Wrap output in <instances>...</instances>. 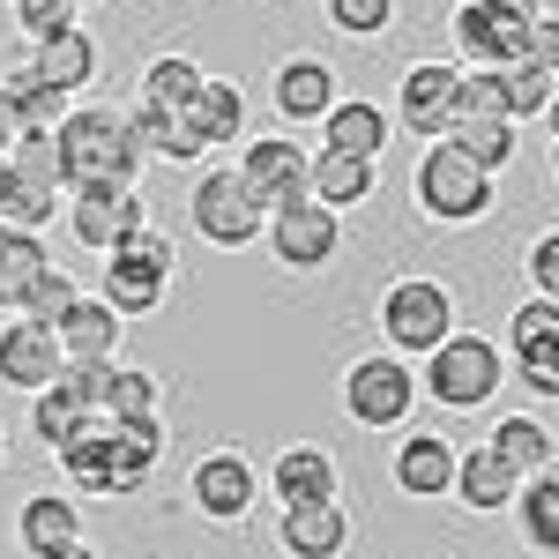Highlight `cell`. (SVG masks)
<instances>
[{
  "instance_id": "8",
  "label": "cell",
  "mask_w": 559,
  "mask_h": 559,
  "mask_svg": "<svg viewBox=\"0 0 559 559\" xmlns=\"http://www.w3.org/2000/svg\"><path fill=\"white\" fill-rule=\"evenodd\" d=\"M261 239L284 269H329L344 247V216L321 210V202H284V210L261 216Z\"/></svg>"
},
{
  "instance_id": "41",
  "label": "cell",
  "mask_w": 559,
  "mask_h": 559,
  "mask_svg": "<svg viewBox=\"0 0 559 559\" xmlns=\"http://www.w3.org/2000/svg\"><path fill=\"white\" fill-rule=\"evenodd\" d=\"M75 0H15V31L31 45H45V38H60V31H75Z\"/></svg>"
},
{
  "instance_id": "6",
  "label": "cell",
  "mask_w": 559,
  "mask_h": 559,
  "mask_svg": "<svg viewBox=\"0 0 559 559\" xmlns=\"http://www.w3.org/2000/svg\"><path fill=\"white\" fill-rule=\"evenodd\" d=\"M530 31H537L530 0H463L455 8V52L471 68H515V60H530Z\"/></svg>"
},
{
  "instance_id": "45",
  "label": "cell",
  "mask_w": 559,
  "mask_h": 559,
  "mask_svg": "<svg viewBox=\"0 0 559 559\" xmlns=\"http://www.w3.org/2000/svg\"><path fill=\"white\" fill-rule=\"evenodd\" d=\"M15 134H23V120H15V97H8V83H0V157L15 150Z\"/></svg>"
},
{
  "instance_id": "46",
  "label": "cell",
  "mask_w": 559,
  "mask_h": 559,
  "mask_svg": "<svg viewBox=\"0 0 559 559\" xmlns=\"http://www.w3.org/2000/svg\"><path fill=\"white\" fill-rule=\"evenodd\" d=\"M52 559H97V552H90V545H68V552H52Z\"/></svg>"
},
{
  "instance_id": "40",
  "label": "cell",
  "mask_w": 559,
  "mask_h": 559,
  "mask_svg": "<svg viewBox=\"0 0 559 559\" xmlns=\"http://www.w3.org/2000/svg\"><path fill=\"white\" fill-rule=\"evenodd\" d=\"M75 299H83V292H75V276H68V269H45L38 284L23 292L15 313H23V321H38V329H60V313H68Z\"/></svg>"
},
{
  "instance_id": "7",
  "label": "cell",
  "mask_w": 559,
  "mask_h": 559,
  "mask_svg": "<svg viewBox=\"0 0 559 559\" xmlns=\"http://www.w3.org/2000/svg\"><path fill=\"white\" fill-rule=\"evenodd\" d=\"M187 210H194V231H202L210 247H224V254H239V247H254V239H261V210H254L247 179L231 173V165H216V173L194 179Z\"/></svg>"
},
{
  "instance_id": "21",
  "label": "cell",
  "mask_w": 559,
  "mask_h": 559,
  "mask_svg": "<svg viewBox=\"0 0 559 559\" xmlns=\"http://www.w3.org/2000/svg\"><path fill=\"white\" fill-rule=\"evenodd\" d=\"M373 187H381V173H373V157H344V150H313L306 157V202H321V210H358V202H373Z\"/></svg>"
},
{
  "instance_id": "44",
  "label": "cell",
  "mask_w": 559,
  "mask_h": 559,
  "mask_svg": "<svg viewBox=\"0 0 559 559\" xmlns=\"http://www.w3.org/2000/svg\"><path fill=\"white\" fill-rule=\"evenodd\" d=\"M522 269H530V292L552 299V292H559V231H537V247H530Z\"/></svg>"
},
{
  "instance_id": "15",
  "label": "cell",
  "mask_w": 559,
  "mask_h": 559,
  "mask_svg": "<svg viewBox=\"0 0 559 559\" xmlns=\"http://www.w3.org/2000/svg\"><path fill=\"white\" fill-rule=\"evenodd\" d=\"M120 313L105 299H75L60 313V329H52V344H60V366H120Z\"/></svg>"
},
{
  "instance_id": "42",
  "label": "cell",
  "mask_w": 559,
  "mask_h": 559,
  "mask_svg": "<svg viewBox=\"0 0 559 559\" xmlns=\"http://www.w3.org/2000/svg\"><path fill=\"white\" fill-rule=\"evenodd\" d=\"M395 23V0H329V31L344 38H381Z\"/></svg>"
},
{
  "instance_id": "1",
  "label": "cell",
  "mask_w": 559,
  "mask_h": 559,
  "mask_svg": "<svg viewBox=\"0 0 559 559\" xmlns=\"http://www.w3.org/2000/svg\"><path fill=\"white\" fill-rule=\"evenodd\" d=\"M52 157H60V187H134L142 157L128 142V112L112 105H68V120L52 128Z\"/></svg>"
},
{
  "instance_id": "29",
  "label": "cell",
  "mask_w": 559,
  "mask_h": 559,
  "mask_svg": "<svg viewBox=\"0 0 559 559\" xmlns=\"http://www.w3.org/2000/svg\"><path fill=\"white\" fill-rule=\"evenodd\" d=\"M8 165V157H0ZM60 187L52 179H31V173H0V224H15V231H45L52 216H60Z\"/></svg>"
},
{
  "instance_id": "12",
  "label": "cell",
  "mask_w": 559,
  "mask_h": 559,
  "mask_svg": "<svg viewBox=\"0 0 559 559\" xmlns=\"http://www.w3.org/2000/svg\"><path fill=\"white\" fill-rule=\"evenodd\" d=\"M187 500H194L210 522H247V515H254V500H261V471L239 455V448H216V455L194 463Z\"/></svg>"
},
{
  "instance_id": "37",
  "label": "cell",
  "mask_w": 559,
  "mask_h": 559,
  "mask_svg": "<svg viewBox=\"0 0 559 559\" xmlns=\"http://www.w3.org/2000/svg\"><path fill=\"white\" fill-rule=\"evenodd\" d=\"M500 83H508V120H545V112H552V83H559V68L515 60V68H500Z\"/></svg>"
},
{
  "instance_id": "17",
  "label": "cell",
  "mask_w": 559,
  "mask_h": 559,
  "mask_svg": "<svg viewBox=\"0 0 559 559\" xmlns=\"http://www.w3.org/2000/svg\"><path fill=\"white\" fill-rule=\"evenodd\" d=\"M269 97H276V112H284L292 128H321V112H329L344 90H336V68H329V60L292 52V60L276 68V90H269Z\"/></svg>"
},
{
  "instance_id": "38",
  "label": "cell",
  "mask_w": 559,
  "mask_h": 559,
  "mask_svg": "<svg viewBox=\"0 0 559 559\" xmlns=\"http://www.w3.org/2000/svg\"><path fill=\"white\" fill-rule=\"evenodd\" d=\"M105 261H128V269H150V276H173V269H179V247H173V231L134 224L128 239H112V247H105Z\"/></svg>"
},
{
  "instance_id": "19",
  "label": "cell",
  "mask_w": 559,
  "mask_h": 559,
  "mask_svg": "<svg viewBox=\"0 0 559 559\" xmlns=\"http://www.w3.org/2000/svg\"><path fill=\"white\" fill-rule=\"evenodd\" d=\"M0 381L23 388V395H38L45 381H60V344H52V329L38 321H0Z\"/></svg>"
},
{
  "instance_id": "33",
  "label": "cell",
  "mask_w": 559,
  "mask_h": 559,
  "mask_svg": "<svg viewBox=\"0 0 559 559\" xmlns=\"http://www.w3.org/2000/svg\"><path fill=\"white\" fill-rule=\"evenodd\" d=\"M440 142H448V150H463L477 173H500V165L515 157V120H455Z\"/></svg>"
},
{
  "instance_id": "20",
  "label": "cell",
  "mask_w": 559,
  "mask_h": 559,
  "mask_svg": "<svg viewBox=\"0 0 559 559\" xmlns=\"http://www.w3.org/2000/svg\"><path fill=\"white\" fill-rule=\"evenodd\" d=\"M269 492H276L284 515H292V508H329V500H336V455H329V448H284V455L269 463Z\"/></svg>"
},
{
  "instance_id": "13",
  "label": "cell",
  "mask_w": 559,
  "mask_h": 559,
  "mask_svg": "<svg viewBox=\"0 0 559 559\" xmlns=\"http://www.w3.org/2000/svg\"><path fill=\"white\" fill-rule=\"evenodd\" d=\"M455 83H463V68H448V60H418V68H403L395 120L418 134V142H440V134L455 128Z\"/></svg>"
},
{
  "instance_id": "14",
  "label": "cell",
  "mask_w": 559,
  "mask_h": 559,
  "mask_svg": "<svg viewBox=\"0 0 559 559\" xmlns=\"http://www.w3.org/2000/svg\"><path fill=\"white\" fill-rule=\"evenodd\" d=\"M508 344H515V366H522V381L537 388L545 403L559 395V306L552 299H522L515 306V329H508Z\"/></svg>"
},
{
  "instance_id": "49",
  "label": "cell",
  "mask_w": 559,
  "mask_h": 559,
  "mask_svg": "<svg viewBox=\"0 0 559 559\" xmlns=\"http://www.w3.org/2000/svg\"><path fill=\"white\" fill-rule=\"evenodd\" d=\"M537 8H552V0H537Z\"/></svg>"
},
{
  "instance_id": "16",
  "label": "cell",
  "mask_w": 559,
  "mask_h": 559,
  "mask_svg": "<svg viewBox=\"0 0 559 559\" xmlns=\"http://www.w3.org/2000/svg\"><path fill=\"white\" fill-rule=\"evenodd\" d=\"M179 134H187L194 150L247 142V97H239V83H216V75H202V83H194V97L179 105Z\"/></svg>"
},
{
  "instance_id": "35",
  "label": "cell",
  "mask_w": 559,
  "mask_h": 559,
  "mask_svg": "<svg viewBox=\"0 0 559 559\" xmlns=\"http://www.w3.org/2000/svg\"><path fill=\"white\" fill-rule=\"evenodd\" d=\"M8 83V97H15V120H23V134H52L60 120H68V105L75 97H60V90H45L31 68H15V75H0Z\"/></svg>"
},
{
  "instance_id": "4",
  "label": "cell",
  "mask_w": 559,
  "mask_h": 559,
  "mask_svg": "<svg viewBox=\"0 0 559 559\" xmlns=\"http://www.w3.org/2000/svg\"><path fill=\"white\" fill-rule=\"evenodd\" d=\"M418 210L432 224H485V216L500 210V194H492V173H477L463 150L432 142L426 157H418Z\"/></svg>"
},
{
  "instance_id": "43",
  "label": "cell",
  "mask_w": 559,
  "mask_h": 559,
  "mask_svg": "<svg viewBox=\"0 0 559 559\" xmlns=\"http://www.w3.org/2000/svg\"><path fill=\"white\" fill-rule=\"evenodd\" d=\"M8 173H31V179H52L60 187V157H52V134H15V150H8ZM68 194V187H60Z\"/></svg>"
},
{
  "instance_id": "30",
  "label": "cell",
  "mask_w": 559,
  "mask_h": 559,
  "mask_svg": "<svg viewBox=\"0 0 559 559\" xmlns=\"http://www.w3.org/2000/svg\"><path fill=\"white\" fill-rule=\"evenodd\" d=\"M485 448H492V455H500V463H508L515 477L552 471V426H545V418H500Z\"/></svg>"
},
{
  "instance_id": "34",
  "label": "cell",
  "mask_w": 559,
  "mask_h": 559,
  "mask_svg": "<svg viewBox=\"0 0 559 559\" xmlns=\"http://www.w3.org/2000/svg\"><path fill=\"white\" fill-rule=\"evenodd\" d=\"M128 142H134V157H165V165H194V157H202V150L179 134L173 112H150V105L128 112Z\"/></svg>"
},
{
  "instance_id": "24",
  "label": "cell",
  "mask_w": 559,
  "mask_h": 559,
  "mask_svg": "<svg viewBox=\"0 0 559 559\" xmlns=\"http://www.w3.org/2000/svg\"><path fill=\"white\" fill-rule=\"evenodd\" d=\"M31 75H38L45 90H60V97H83V90L97 83V38L75 23V31H60V38L31 45Z\"/></svg>"
},
{
  "instance_id": "27",
  "label": "cell",
  "mask_w": 559,
  "mask_h": 559,
  "mask_svg": "<svg viewBox=\"0 0 559 559\" xmlns=\"http://www.w3.org/2000/svg\"><path fill=\"white\" fill-rule=\"evenodd\" d=\"M97 411H105V418H165V388H157L150 366H105Z\"/></svg>"
},
{
  "instance_id": "5",
  "label": "cell",
  "mask_w": 559,
  "mask_h": 559,
  "mask_svg": "<svg viewBox=\"0 0 559 559\" xmlns=\"http://www.w3.org/2000/svg\"><path fill=\"white\" fill-rule=\"evenodd\" d=\"M381 336L395 358H426L455 336V299H448V284H432V276H403V284H388L381 299Z\"/></svg>"
},
{
  "instance_id": "26",
  "label": "cell",
  "mask_w": 559,
  "mask_h": 559,
  "mask_svg": "<svg viewBox=\"0 0 559 559\" xmlns=\"http://www.w3.org/2000/svg\"><path fill=\"white\" fill-rule=\"evenodd\" d=\"M388 142V112L373 97H336L321 112V150H344V157H381Z\"/></svg>"
},
{
  "instance_id": "3",
  "label": "cell",
  "mask_w": 559,
  "mask_h": 559,
  "mask_svg": "<svg viewBox=\"0 0 559 559\" xmlns=\"http://www.w3.org/2000/svg\"><path fill=\"white\" fill-rule=\"evenodd\" d=\"M411 403H418V373H411V358H395V350H366V358H350V373H344L350 426L403 432V426H411Z\"/></svg>"
},
{
  "instance_id": "22",
  "label": "cell",
  "mask_w": 559,
  "mask_h": 559,
  "mask_svg": "<svg viewBox=\"0 0 559 559\" xmlns=\"http://www.w3.org/2000/svg\"><path fill=\"white\" fill-rule=\"evenodd\" d=\"M15 545L31 559H52L68 552V545H83V500H68V492H38V500H23V515H15Z\"/></svg>"
},
{
  "instance_id": "2",
  "label": "cell",
  "mask_w": 559,
  "mask_h": 559,
  "mask_svg": "<svg viewBox=\"0 0 559 559\" xmlns=\"http://www.w3.org/2000/svg\"><path fill=\"white\" fill-rule=\"evenodd\" d=\"M500 373H508L500 344H485V336H463V329H455L440 350H426L418 395H432L440 411H485V403L500 395Z\"/></svg>"
},
{
  "instance_id": "10",
  "label": "cell",
  "mask_w": 559,
  "mask_h": 559,
  "mask_svg": "<svg viewBox=\"0 0 559 559\" xmlns=\"http://www.w3.org/2000/svg\"><path fill=\"white\" fill-rule=\"evenodd\" d=\"M60 216H68V239H75V247L105 254L112 239H128L134 224H150V202H142L134 187H75V194L60 202Z\"/></svg>"
},
{
  "instance_id": "32",
  "label": "cell",
  "mask_w": 559,
  "mask_h": 559,
  "mask_svg": "<svg viewBox=\"0 0 559 559\" xmlns=\"http://www.w3.org/2000/svg\"><path fill=\"white\" fill-rule=\"evenodd\" d=\"M173 292V276H150V269H128V261H105V292L97 299L112 306L120 321H142V313H157Z\"/></svg>"
},
{
  "instance_id": "47",
  "label": "cell",
  "mask_w": 559,
  "mask_h": 559,
  "mask_svg": "<svg viewBox=\"0 0 559 559\" xmlns=\"http://www.w3.org/2000/svg\"><path fill=\"white\" fill-rule=\"evenodd\" d=\"M0 463H8V432H0Z\"/></svg>"
},
{
  "instance_id": "36",
  "label": "cell",
  "mask_w": 559,
  "mask_h": 559,
  "mask_svg": "<svg viewBox=\"0 0 559 559\" xmlns=\"http://www.w3.org/2000/svg\"><path fill=\"white\" fill-rule=\"evenodd\" d=\"M194 83H202V68H194L187 52H165V60H150V75H142V105L179 120V105L194 97Z\"/></svg>"
},
{
  "instance_id": "25",
  "label": "cell",
  "mask_w": 559,
  "mask_h": 559,
  "mask_svg": "<svg viewBox=\"0 0 559 559\" xmlns=\"http://www.w3.org/2000/svg\"><path fill=\"white\" fill-rule=\"evenodd\" d=\"M515 485H522V477L508 471V463H500L485 440H477L471 455H455V485H448V492H455L471 515H500V508L515 500Z\"/></svg>"
},
{
  "instance_id": "28",
  "label": "cell",
  "mask_w": 559,
  "mask_h": 559,
  "mask_svg": "<svg viewBox=\"0 0 559 559\" xmlns=\"http://www.w3.org/2000/svg\"><path fill=\"white\" fill-rule=\"evenodd\" d=\"M45 269H52V254H45L38 231H15V224H0V313H15V306H23V292L38 284Z\"/></svg>"
},
{
  "instance_id": "23",
  "label": "cell",
  "mask_w": 559,
  "mask_h": 559,
  "mask_svg": "<svg viewBox=\"0 0 559 559\" xmlns=\"http://www.w3.org/2000/svg\"><path fill=\"white\" fill-rule=\"evenodd\" d=\"M276 545H284V559H344V552H350V515H344V500L276 515Z\"/></svg>"
},
{
  "instance_id": "11",
  "label": "cell",
  "mask_w": 559,
  "mask_h": 559,
  "mask_svg": "<svg viewBox=\"0 0 559 559\" xmlns=\"http://www.w3.org/2000/svg\"><path fill=\"white\" fill-rule=\"evenodd\" d=\"M97 381H105V366H60V381H45L31 395V432H38L45 448H60V440H75L90 418H105L97 411Z\"/></svg>"
},
{
  "instance_id": "9",
  "label": "cell",
  "mask_w": 559,
  "mask_h": 559,
  "mask_svg": "<svg viewBox=\"0 0 559 559\" xmlns=\"http://www.w3.org/2000/svg\"><path fill=\"white\" fill-rule=\"evenodd\" d=\"M306 142L292 134H247V150H239V165L231 173L247 179V194H254V210H284V202H306Z\"/></svg>"
},
{
  "instance_id": "39",
  "label": "cell",
  "mask_w": 559,
  "mask_h": 559,
  "mask_svg": "<svg viewBox=\"0 0 559 559\" xmlns=\"http://www.w3.org/2000/svg\"><path fill=\"white\" fill-rule=\"evenodd\" d=\"M455 120H508V83H500V68H463V83H455Z\"/></svg>"
},
{
  "instance_id": "18",
  "label": "cell",
  "mask_w": 559,
  "mask_h": 559,
  "mask_svg": "<svg viewBox=\"0 0 559 559\" xmlns=\"http://www.w3.org/2000/svg\"><path fill=\"white\" fill-rule=\"evenodd\" d=\"M455 440L448 432H411V440H395V463L388 477L411 492V500H448V485H455Z\"/></svg>"
},
{
  "instance_id": "50",
  "label": "cell",
  "mask_w": 559,
  "mask_h": 559,
  "mask_svg": "<svg viewBox=\"0 0 559 559\" xmlns=\"http://www.w3.org/2000/svg\"><path fill=\"white\" fill-rule=\"evenodd\" d=\"M0 173H8V165H0Z\"/></svg>"
},
{
  "instance_id": "31",
  "label": "cell",
  "mask_w": 559,
  "mask_h": 559,
  "mask_svg": "<svg viewBox=\"0 0 559 559\" xmlns=\"http://www.w3.org/2000/svg\"><path fill=\"white\" fill-rule=\"evenodd\" d=\"M522 515V537L537 545V559H552L559 552V485H552V471H537V477H522L515 485V500H508Z\"/></svg>"
},
{
  "instance_id": "48",
  "label": "cell",
  "mask_w": 559,
  "mask_h": 559,
  "mask_svg": "<svg viewBox=\"0 0 559 559\" xmlns=\"http://www.w3.org/2000/svg\"><path fill=\"white\" fill-rule=\"evenodd\" d=\"M75 8H97V0H75Z\"/></svg>"
}]
</instances>
